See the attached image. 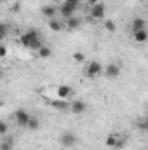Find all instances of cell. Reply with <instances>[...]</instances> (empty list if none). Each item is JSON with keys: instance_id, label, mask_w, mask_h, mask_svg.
I'll return each mask as SVG.
<instances>
[{"instance_id": "6da1fadb", "label": "cell", "mask_w": 148, "mask_h": 150, "mask_svg": "<svg viewBox=\"0 0 148 150\" xmlns=\"http://www.w3.org/2000/svg\"><path fill=\"white\" fill-rule=\"evenodd\" d=\"M19 42H21L25 47H28V49H35V51H38V49L44 45L37 30H28V32H25V33L19 37Z\"/></svg>"}, {"instance_id": "7a4b0ae2", "label": "cell", "mask_w": 148, "mask_h": 150, "mask_svg": "<svg viewBox=\"0 0 148 150\" xmlns=\"http://www.w3.org/2000/svg\"><path fill=\"white\" fill-rule=\"evenodd\" d=\"M101 74H103L101 63L96 61V59L89 61V65H87V68H85V77H87V79H96V77H99Z\"/></svg>"}, {"instance_id": "3957f363", "label": "cell", "mask_w": 148, "mask_h": 150, "mask_svg": "<svg viewBox=\"0 0 148 150\" xmlns=\"http://www.w3.org/2000/svg\"><path fill=\"white\" fill-rule=\"evenodd\" d=\"M58 9H59V16H61L63 19H70V18H73L75 16V9H77V5H72V4L63 2Z\"/></svg>"}, {"instance_id": "277c9868", "label": "cell", "mask_w": 148, "mask_h": 150, "mask_svg": "<svg viewBox=\"0 0 148 150\" xmlns=\"http://www.w3.org/2000/svg\"><path fill=\"white\" fill-rule=\"evenodd\" d=\"M30 117H32V115L26 112V110H16V112H14V120H16V124H18L19 127H26Z\"/></svg>"}, {"instance_id": "5b68a950", "label": "cell", "mask_w": 148, "mask_h": 150, "mask_svg": "<svg viewBox=\"0 0 148 150\" xmlns=\"http://www.w3.org/2000/svg\"><path fill=\"white\" fill-rule=\"evenodd\" d=\"M105 14H106V9H105L103 2H99V4L91 7V18L92 19H105Z\"/></svg>"}, {"instance_id": "8992f818", "label": "cell", "mask_w": 148, "mask_h": 150, "mask_svg": "<svg viewBox=\"0 0 148 150\" xmlns=\"http://www.w3.org/2000/svg\"><path fill=\"white\" fill-rule=\"evenodd\" d=\"M59 142H61L63 147H73L75 143H77V134H75L73 131H65V133L61 134Z\"/></svg>"}, {"instance_id": "52a82bcc", "label": "cell", "mask_w": 148, "mask_h": 150, "mask_svg": "<svg viewBox=\"0 0 148 150\" xmlns=\"http://www.w3.org/2000/svg\"><path fill=\"white\" fill-rule=\"evenodd\" d=\"M85 110H87L85 101H82V100H73V101H70V112L72 113H75V115H82Z\"/></svg>"}, {"instance_id": "ba28073f", "label": "cell", "mask_w": 148, "mask_h": 150, "mask_svg": "<svg viewBox=\"0 0 148 150\" xmlns=\"http://www.w3.org/2000/svg\"><path fill=\"white\" fill-rule=\"evenodd\" d=\"M103 74H105L106 79H117L120 75V67L117 63H110V65H106V68L103 70Z\"/></svg>"}, {"instance_id": "9c48e42d", "label": "cell", "mask_w": 148, "mask_h": 150, "mask_svg": "<svg viewBox=\"0 0 148 150\" xmlns=\"http://www.w3.org/2000/svg\"><path fill=\"white\" fill-rule=\"evenodd\" d=\"M56 93H58L59 100H68V98H72V94H73V89H72L70 86H65V84H61V86H58V87H56Z\"/></svg>"}, {"instance_id": "30bf717a", "label": "cell", "mask_w": 148, "mask_h": 150, "mask_svg": "<svg viewBox=\"0 0 148 150\" xmlns=\"http://www.w3.org/2000/svg\"><path fill=\"white\" fill-rule=\"evenodd\" d=\"M56 14H59V9L56 5H44L42 7V16H45L47 19L56 18Z\"/></svg>"}, {"instance_id": "8fae6325", "label": "cell", "mask_w": 148, "mask_h": 150, "mask_svg": "<svg viewBox=\"0 0 148 150\" xmlns=\"http://www.w3.org/2000/svg\"><path fill=\"white\" fill-rule=\"evenodd\" d=\"M80 25H82V19L80 18H77V16H73V18H70V19H65V28L66 30H78L80 28Z\"/></svg>"}, {"instance_id": "7c38bea8", "label": "cell", "mask_w": 148, "mask_h": 150, "mask_svg": "<svg viewBox=\"0 0 148 150\" xmlns=\"http://www.w3.org/2000/svg\"><path fill=\"white\" fill-rule=\"evenodd\" d=\"M132 38H134V42H138V44H145L148 40L147 28H145V30H140V32H134V33H132Z\"/></svg>"}, {"instance_id": "4fadbf2b", "label": "cell", "mask_w": 148, "mask_h": 150, "mask_svg": "<svg viewBox=\"0 0 148 150\" xmlns=\"http://www.w3.org/2000/svg\"><path fill=\"white\" fill-rule=\"evenodd\" d=\"M131 28H132V33H134V32L145 30V28H147V23H145V19H143V18H136V19H132Z\"/></svg>"}, {"instance_id": "5bb4252c", "label": "cell", "mask_w": 148, "mask_h": 150, "mask_svg": "<svg viewBox=\"0 0 148 150\" xmlns=\"http://www.w3.org/2000/svg\"><path fill=\"white\" fill-rule=\"evenodd\" d=\"M51 107H54L56 110H70V103L66 101V100H54V101H51Z\"/></svg>"}, {"instance_id": "9a60e30c", "label": "cell", "mask_w": 148, "mask_h": 150, "mask_svg": "<svg viewBox=\"0 0 148 150\" xmlns=\"http://www.w3.org/2000/svg\"><path fill=\"white\" fill-rule=\"evenodd\" d=\"M49 28L52 30V32H61L63 28H65V25L59 21V19H56V18H52V19H49Z\"/></svg>"}, {"instance_id": "2e32d148", "label": "cell", "mask_w": 148, "mask_h": 150, "mask_svg": "<svg viewBox=\"0 0 148 150\" xmlns=\"http://www.w3.org/2000/svg\"><path fill=\"white\" fill-rule=\"evenodd\" d=\"M37 54H38V58L45 59V58H51V56H52V51H51V47H47V45H42V47L37 51Z\"/></svg>"}, {"instance_id": "e0dca14e", "label": "cell", "mask_w": 148, "mask_h": 150, "mask_svg": "<svg viewBox=\"0 0 148 150\" xmlns=\"http://www.w3.org/2000/svg\"><path fill=\"white\" fill-rule=\"evenodd\" d=\"M38 127H40V120H38L37 117H30V120H28V126H26V129L28 131H37Z\"/></svg>"}, {"instance_id": "ac0fdd59", "label": "cell", "mask_w": 148, "mask_h": 150, "mask_svg": "<svg viewBox=\"0 0 148 150\" xmlns=\"http://www.w3.org/2000/svg\"><path fill=\"white\" fill-rule=\"evenodd\" d=\"M118 138L120 136H117V134H108L106 136V147H110V149H117V143H118Z\"/></svg>"}, {"instance_id": "d6986e66", "label": "cell", "mask_w": 148, "mask_h": 150, "mask_svg": "<svg viewBox=\"0 0 148 150\" xmlns=\"http://www.w3.org/2000/svg\"><path fill=\"white\" fill-rule=\"evenodd\" d=\"M136 126L141 129V131H145V133H148V117H141L138 122H136Z\"/></svg>"}, {"instance_id": "ffe728a7", "label": "cell", "mask_w": 148, "mask_h": 150, "mask_svg": "<svg viewBox=\"0 0 148 150\" xmlns=\"http://www.w3.org/2000/svg\"><path fill=\"white\" fill-rule=\"evenodd\" d=\"M14 142H12V138H5L4 142H2V145H0V150H12L14 149V145H12Z\"/></svg>"}, {"instance_id": "44dd1931", "label": "cell", "mask_w": 148, "mask_h": 150, "mask_svg": "<svg viewBox=\"0 0 148 150\" xmlns=\"http://www.w3.org/2000/svg\"><path fill=\"white\" fill-rule=\"evenodd\" d=\"M105 30H106V32H111V33H113V32L117 30V26H115V23H113L111 19H106V21H105Z\"/></svg>"}, {"instance_id": "7402d4cb", "label": "cell", "mask_w": 148, "mask_h": 150, "mask_svg": "<svg viewBox=\"0 0 148 150\" xmlns=\"http://www.w3.org/2000/svg\"><path fill=\"white\" fill-rule=\"evenodd\" d=\"M73 61H75V63H84V61H85L84 52H75V54H73Z\"/></svg>"}, {"instance_id": "603a6c76", "label": "cell", "mask_w": 148, "mask_h": 150, "mask_svg": "<svg viewBox=\"0 0 148 150\" xmlns=\"http://www.w3.org/2000/svg\"><path fill=\"white\" fill-rule=\"evenodd\" d=\"M0 37H2V38L7 37V25H5V23H2V25H0Z\"/></svg>"}, {"instance_id": "cb8c5ba5", "label": "cell", "mask_w": 148, "mask_h": 150, "mask_svg": "<svg viewBox=\"0 0 148 150\" xmlns=\"http://www.w3.org/2000/svg\"><path fill=\"white\" fill-rule=\"evenodd\" d=\"M7 129H9V127H7V122L2 120V122H0V133H2V134H7Z\"/></svg>"}, {"instance_id": "d4e9b609", "label": "cell", "mask_w": 148, "mask_h": 150, "mask_svg": "<svg viewBox=\"0 0 148 150\" xmlns=\"http://www.w3.org/2000/svg\"><path fill=\"white\" fill-rule=\"evenodd\" d=\"M124 145H125V138H124V136H120V138H118V143H117V149H122Z\"/></svg>"}, {"instance_id": "484cf974", "label": "cell", "mask_w": 148, "mask_h": 150, "mask_svg": "<svg viewBox=\"0 0 148 150\" xmlns=\"http://www.w3.org/2000/svg\"><path fill=\"white\" fill-rule=\"evenodd\" d=\"M5 54H7V49H5V45H2V47H0V56L5 58Z\"/></svg>"}, {"instance_id": "4316f807", "label": "cell", "mask_w": 148, "mask_h": 150, "mask_svg": "<svg viewBox=\"0 0 148 150\" xmlns=\"http://www.w3.org/2000/svg\"><path fill=\"white\" fill-rule=\"evenodd\" d=\"M99 2H101V0H87V4H89L91 7H92V5H96V4H99Z\"/></svg>"}, {"instance_id": "83f0119b", "label": "cell", "mask_w": 148, "mask_h": 150, "mask_svg": "<svg viewBox=\"0 0 148 150\" xmlns=\"http://www.w3.org/2000/svg\"><path fill=\"white\" fill-rule=\"evenodd\" d=\"M65 2H66V4H72V5H78L80 0H65Z\"/></svg>"}, {"instance_id": "f1b7e54d", "label": "cell", "mask_w": 148, "mask_h": 150, "mask_svg": "<svg viewBox=\"0 0 148 150\" xmlns=\"http://www.w3.org/2000/svg\"><path fill=\"white\" fill-rule=\"evenodd\" d=\"M12 11H14V12H18V11H19V4H18V2L14 4V7H12Z\"/></svg>"}]
</instances>
